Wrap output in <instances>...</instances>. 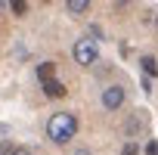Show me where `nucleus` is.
I'll return each mask as SVG.
<instances>
[{"label":"nucleus","instance_id":"nucleus-12","mask_svg":"<svg viewBox=\"0 0 158 155\" xmlns=\"http://www.w3.org/2000/svg\"><path fill=\"white\" fill-rule=\"evenodd\" d=\"M13 155H34V152H31V149H25V146H16V149H13Z\"/></svg>","mask_w":158,"mask_h":155},{"label":"nucleus","instance_id":"nucleus-9","mask_svg":"<svg viewBox=\"0 0 158 155\" xmlns=\"http://www.w3.org/2000/svg\"><path fill=\"white\" fill-rule=\"evenodd\" d=\"M121 155H139V146H136L133 140H127V143H124V149H121Z\"/></svg>","mask_w":158,"mask_h":155},{"label":"nucleus","instance_id":"nucleus-1","mask_svg":"<svg viewBox=\"0 0 158 155\" xmlns=\"http://www.w3.org/2000/svg\"><path fill=\"white\" fill-rule=\"evenodd\" d=\"M74 133H77V118H74L71 112H56V115H50L47 136H50L53 143H68Z\"/></svg>","mask_w":158,"mask_h":155},{"label":"nucleus","instance_id":"nucleus-2","mask_svg":"<svg viewBox=\"0 0 158 155\" xmlns=\"http://www.w3.org/2000/svg\"><path fill=\"white\" fill-rule=\"evenodd\" d=\"M99 59V50L93 40H74V62L77 65H93Z\"/></svg>","mask_w":158,"mask_h":155},{"label":"nucleus","instance_id":"nucleus-7","mask_svg":"<svg viewBox=\"0 0 158 155\" xmlns=\"http://www.w3.org/2000/svg\"><path fill=\"white\" fill-rule=\"evenodd\" d=\"M139 65H143V71H146L149 78L158 74V59H155V56H139Z\"/></svg>","mask_w":158,"mask_h":155},{"label":"nucleus","instance_id":"nucleus-14","mask_svg":"<svg viewBox=\"0 0 158 155\" xmlns=\"http://www.w3.org/2000/svg\"><path fill=\"white\" fill-rule=\"evenodd\" d=\"M155 28H158V19H155Z\"/></svg>","mask_w":158,"mask_h":155},{"label":"nucleus","instance_id":"nucleus-4","mask_svg":"<svg viewBox=\"0 0 158 155\" xmlns=\"http://www.w3.org/2000/svg\"><path fill=\"white\" fill-rule=\"evenodd\" d=\"M40 87H44V93H47L50 99H62V96L68 93V87H65L62 81H56V78H53V81H44Z\"/></svg>","mask_w":158,"mask_h":155},{"label":"nucleus","instance_id":"nucleus-3","mask_svg":"<svg viewBox=\"0 0 158 155\" xmlns=\"http://www.w3.org/2000/svg\"><path fill=\"white\" fill-rule=\"evenodd\" d=\"M102 106H106L109 112H118V109L124 106V87H118V84L106 87V90H102Z\"/></svg>","mask_w":158,"mask_h":155},{"label":"nucleus","instance_id":"nucleus-13","mask_svg":"<svg viewBox=\"0 0 158 155\" xmlns=\"http://www.w3.org/2000/svg\"><path fill=\"white\" fill-rule=\"evenodd\" d=\"M74 155H93V152H90V149H77Z\"/></svg>","mask_w":158,"mask_h":155},{"label":"nucleus","instance_id":"nucleus-8","mask_svg":"<svg viewBox=\"0 0 158 155\" xmlns=\"http://www.w3.org/2000/svg\"><path fill=\"white\" fill-rule=\"evenodd\" d=\"M10 10H13L16 16H25V13H28V3H25V0H13V3H10Z\"/></svg>","mask_w":158,"mask_h":155},{"label":"nucleus","instance_id":"nucleus-5","mask_svg":"<svg viewBox=\"0 0 158 155\" xmlns=\"http://www.w3.org/2000/svg\"><path fill=\"white\" fill-rule=\"evenodd\" d=\"M37 78H40V84L53 81V78H56V62H40L37 65Z\"/></svg>","mask_w":158,"mask_h":155},{"label":"nucleus","instance_id":"nucleus-10","mask_svg":"<svg viewBox=\"0 0 158 155\" xmlns=\"http://www.w3.org/2000/svg\"><path fill=\"white\" fill-rule=\"evenodd\" d=\"M146 155H158V140H149L146 143Z\"/></svg>","mask_w":158,"mask_h":155},{"label":"nucleus","instance_id":"nucleus-11","mask_svg":"<svg viewBox=\"0 0 158 155\" xmlns=\"http://www.w3.org/2000/svg\"><path fill=\"white\" fill-rule=\"evenodd\" d=\"M13 149H16L13 143H0V155H13Z\"/></svg>","mask_w":158,"mask_h":155},{"label":"nucleus","instance_id":"nucleus-6","mask_svg":"<svg viewBox=\"0 0 158 155\" xmlns=\"http://www.w3.org/2000/svg\"><path fill=\"white\" fill-rule=\"evenodd\" d=\"M65 10H68L71 16H84V13L90 10V3H87V0H68V3H65Z\"/></svg>","mask_w":158,"mask_h":155}]
</instances>
